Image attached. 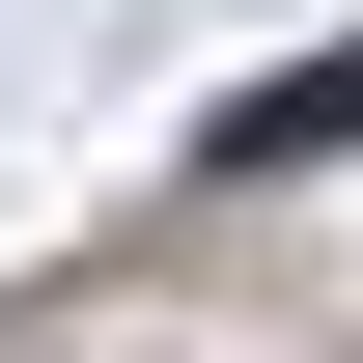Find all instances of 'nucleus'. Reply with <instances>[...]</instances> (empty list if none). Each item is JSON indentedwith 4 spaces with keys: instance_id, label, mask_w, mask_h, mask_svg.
<instances>
[{
    "instance_id": "f257e3e1",
    "label": "nucleus",
    "mask_w": 363,
    "mask_h": 363,
    "mask_svg": "<svg viewBox=\"0 0 363 363\" xmlns=\"http://www.w3.org/2000/svg\"><path fill=\"white\" fill-rule=\"evenodd\" d=\"M308 140H363V56H308V84H252V112H224V168H308Z\"/></svg>"
}]
</instances>
